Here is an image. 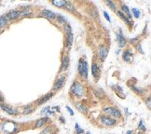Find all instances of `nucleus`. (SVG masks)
<instances>
[{
	"label": "nucleus",
	"mask_w": 151,
	"mask_h": 134,
	"mask_svg": "<svg viewBox=\"0 0 151 134\" xmlns=\"http://www.w3.org/2000/svg\"><path fill=\"white\" fill-rule=\"evenodd\" d=\"M137 49L138 50H140V52H141V53H144V51H143V49H142V47H141V45H137Z\"/></svg>",
	"instance_id": "obj_38"
},
{
	"label": "nucleus",
	"mask_w": 151,
	"mask_h": 134,
	"mask_svg": "<svg viewBox=\"0 0 151 134\" xmlns=\"http://www.w3.org/2000/svg\"><path fill=\"white\" fill-rule=\"evenodd\" d=\"M86 134H91V132H90V131H87V133Z\"/></svg>",
	"instance_id": "obj_43"
},
{
	"label": "nucleus",
	"mask_w": 151,
	"mask_h": 134,
	"mask_svg": "<svg viewBox=\"0 0 151 134\" xmlns=\"http://www.w3.org/2000/svg\"><path fill=\"white\" fill-rule=\"evenodd\" d=\"M70 90L77 98H82L85 93L84 87L82 86V84L79 83L78 81H75V82L72 84Z\"/></svg>",
	"instance_id": "obj_3"
},
{
	"label": "nucleus",
	"mask_w": 151,
	"mask_h": 134,
	"mask_svg": "<svg viewBox=\"0 0 151 134\" xmlns=\"http://www.w3.org/2000/svg\"><path fill=\"white\" fill-rule=\"evenodd\" d=\"M115 91H116V93L121 98V99H125V95H122L121 93H123V90H122V89L120 88L119 86H116V90H115Z\"/></svg>",
	"instance_id": "obj_26"
},
{
	"label": "nucleus",
	"mask_w": 151,
	"mask_h": 134,
	"mask_svg": "<svg viewBox=\"0 0 151 134\" xmlns=\"http://www.w3.org/2000/svg\"><path fill=\"white\" fill-rule=\"evenodd\" d=\"M53 95H54V92H53V91H51V92L48 93V94L44 95L43 97L39 98L38 100L37 101V105H41V104L46 103L48 101H50L52 97H53Z\"/></svg>",
	"instance_id": "obj_11"
},
{
	"label": "nucleus",
	"mask_w": 151,
	"mask_h": 134,
	"mask_svg": "<svg viewBox=\"0 0 151 134\" xmlns=\"http://www.w3.org/2000/svg\"><path fill=\"white\" fill-rule=\"evenodd\" d=\"M104 113H106V115L111 116V118H115V119H118L120 118L122 116V114H121L120 110L117 107H113V106H107V107H104L103 109Z\"/></svg>",
	"instance_id": "obj_4"
},
{
	"label": "nucleus",
	"mask_w": 151,
	"mask_h": 134,
	"mask_svg": "<svg viewBox=\"0 0 151 134\" xmlns=\"http://www.w3.org/2000/svg\"><path fill=\"white\" fill-rule=\"evenodd\" d=\"M132 89L133 90V91H134V92L138 93V94H142V93L145 91L143 89H141V88H138V87H136V86H132Z\"/></svg>",
	"instance_id": "obj_32"
},
{
	"label": "nucleus",
	"mask_w": 151,
	"mask_h": 134,
	"mask_svg": "<svg viewBox=\"0 0 151 134\" xmlns=\"http://www.w3.org/2000/svg\"><path fill=\"white\" fill-rule=\"evenodd\" d=\"M123 60L126 62H132V51L131 49H126L124 52H123Z\"/></svg>",
	"instance_id": "obj_17"
},
{
	"label": "nucleus",
	"mask_w": 151,
	"mask_h": 134,
	"mask_svg": "<svg viewBox=\"0 0 151 134\" xmlns=\"http://www.w3.org/2000/svg\"><path fill=\"white\" fill-rule=\"evenodd\" d=\"M78 74L85 79H88L89 77V66H88V62L79 59L78 63Z\"/></svg>",
	"instance_id": "obj_2"
},
{
	"label": "nucleus",
	"mask_w": 151,
	"mask_h": 134,
	"mask_svg": "<svg viewBox=\"0 0 151 134\" xmlns=\"http://www.w3.org/2000/svg\"><path fill=\"white\" fill-rule=\"evenodd\" d=\"M65 8L68 11H74V10H75L74 6L72 5V3H71V2H67Z\"/></svg>",
	"instance_id": "obj_33"
},
{
	"label": "nucleus",
	"mask_w": 151,
	"mask_h": 134,
	"mask_svg": "<svg viewBox=\"0 0 151 134\" xmlns=\"http://www.w3.org/2000/svg\"><path fill=\"white\" fill-rule=\"evenodd\" d=\"M137 40H138V37H135L134 39H131V42H132V43H135V42L137 41Z\"/></svg>",
	"instance_id": "obj_40"
},
{
	"label": "nucleus",
	"mask_w": 151,
	"mask_h": 134,
	"mask_svg": "<svg viewBox=\"0 0 151 134\" xmlns=\"http://www.w3.org/2000/svg\"><path fill=\"white\" fill-rule=\"evenodd\" d=\"M106 5L108 6V7L111 9L113 11H116L117 10V9H116V5L114 4V2L113 1H110V0H107V1H106Z\"/></svg>",
	"instance_id": "obj_31"
},
{
	"label": "nucleus",
	"mask_w": 151,
	"mask_h": 134,
	"mask_svg": "<svg viewBox=\"0 0 151 134\" xmlns=\"http://www.w3.org/2000/svg\"><path fill=\"white\" fill-rule=\"evenodd\" d=\"M66 110H67V111L69 112V114H70V115H71L72 116H73V115H75L74 111H73V110H72V109H71L70 107H69V106H66Z\"/></svg>",
	"instance_id": "obj_36"
},
{
	"label": "nucleus",
	"mask_w": 151,
	"mask_h": 134,
	"mask_svg": "<svg viewBox=\"0 0 151 134\" xmlns=\"http://www.w3.org/2000/svg\"><path fill=\"white\" fill-rule=\"evenodd\" d=\"M69 62H70V59H69L68 55H65L62 59V63H61V68L60 72H65L69 67Z\"/></svg>",
	"instance_id": "obj_12"
},
{
	"label": "nucleus",
	"mask_w": 151,
	"mask_h": 134,
	"mask_svg": "<svg viewBox=\"0 0 151 134\" xmlns=\"http://www.w3.org/2000/svg\"><path fill=\"white\" fill-rule=\"evenodd\" d=\"M75 130H76V133H77V134H83L84 133V130L81 129L80 126L78 125V123H76V125H75Z\"/></svg>",
	"instance_id": "obj_29"
},
{
	"label": "nucleus",
	"mask_w": 151,
	"mask_h": 134,
	"mask_svg": "<svg viewBox=\"0 0 151 134\" xmlns=\"http://www.w3.org/2000/svg\"><path fill=\"white\" fill-rule=\"evenodd\" d=\"M8 20H7V18H6V16L5 15H3V16H1L0 17V31L2 30V29L8 24Z\"/></svg>",
	"instance_id": "obj_25"
},
{
	"label": "nucleus",
	"mask_w": 151,
	"mask_h": 134,
	"mask_svg": "<svg viewBox=\"0 0 151 134\" xmlns=\"http://www.w3.org/2000/svg\"><path fill=\"white\" fill-rule=\"evenodd\" d=\"M146 104L147 105V108L150 110V108H151V98L150 97H147V99L146 100Z\"/></svg>",
	"instance_id": "obj_34"
},
{
	"label": "nucleus",
	"mask_w": 151,
	"mask_h": 134,
	"mask_svg": "<svg viewBox=\"0 0 151 134\" xmlns=\"http://www.w3.org/2000/svg\"><path fill=\"white\" fill-rule=\"evenodd\" d=\"M66 3L67 1H65V0H53V1H51V4L57 8H65Z\"/></svg>",
	"instance_id": "obj_21"
},
{
	"label": "nucleus",
	"mask_w": 151,
	"mask_h": 134,
	"mask_svg": "<svg viewBox=\"0 0 151 134\" xmlns=\"http://www.w3.org/2000/svg\"><path fill=\"white\" fill-rule=\"evenodd\" d=\"M65 75H61L60 77H58L55 81L53 87H52V91L54 92L62 89L63 85H65Z\"/></svg>",
	"instance_id": "obj_8"
},
{
	"label": "nucleus",
	"mask_w": 151,
	"mask_h": 134,
	"mask_svg": "<svg viewBox=\"0 0 151 134\" xmlns=\"http://www.w3.org/2000/svg\"><path fill=\"white\" fill-rule=\"evenodd\" d=\"M54 132H55L54 127L51 125H48L44 128L40 134H54Z\"/></svg>",
	"instance_id": "obj_19"
},
{
	"label": "nucleus",
	"mask_w": 151,
	"mask_h": 134,
	"mask_svg": "<svg viewBox=\"0 0 151 134\" xmlns=\"http://www.w3.org/2000/svg\"><path fill=\"white\" fill-rule=\"evenodd\" d=\"M49 121V116H43V118L37 120L36 125H35V129H40L46 125V123Z\"/></svg>",
	"instance_id": "obj_14"
},
{
	"label": "nucleus",
	"mask_w": 151,
	"mask_h": 134,
	"mask_svg": "<svg viewBox=\"0 0 151 134\" xmlns=\"http://www.w3.org/2000/svg\"><path fill=\"white\" fill-rule=\"evenodd\" d=\"M117 40H118V43H119V48H123V47L126 46V38L124 37V36L122 34L121 32L117 33Z\"/></svg>",
	"instance_id": "obj_15"
},
{
	"label": "nucleus",
	"mask_w": 151,
	"mask_h": 134,
	"mask_svg": "<svg viewBox=\"0 0 151 134\" xmlns=\"http://www.w3.org/2000/svg\"><path fill=\"white\" fill-rule=\"evenodd\" d=\"M59 119H60V121L62 122V123H65V118H63V116H60Z\"/></svg>",
	"instance_id": "obj_39"
},
{
	"label": "nucleus",
	"mask_w": 151,
	"mask_h": 134,
	"mask_svg": "<svg viewBox=\"0 0 151 134\" xmlns=\"http://www.w3.org/2000/svg\"><path fill=\"white\" fill-rule=\"evenodd\" d=\"M41 16L45 17V18H47V19H50V20H54L57 17V15L54 12H52V11L48 10V9H44L41 12Z\"/></svg>",
	"instance_id": "obj_16"
},
{
	"label": "nucleus",
	"mask_w": 151,
	"mask_h": 134,
	"mask_svg": "<svg viewBox=\"0 0 151 134\" xmlns=\"http://www.w3.org/2000/svg\"><path fill=\"white\" fill-rule=\"evenodd\" d=\"M56 18H57V21H59L60 23H62V24H63V25H65V23H67L66 22V19L63 16H62V15H58Z\"/></svg>",
	"instance_id": "obj_30"
},
{
	"label": "nucleus",
	"mask_w": 151,
	"mask_h": 134,
	"mask_svg": "<svg viewBox=\"0 0 151 134\" xmlns=\"http://www.w3.org/2000/svg\"><path fill=\"white\" fill-rule=\"evenodd\" d=\"M136 134H145L144 132H138V133H136Z\"/></svg>",
	"instance_id": "obj_42"
},
{
	"label": "nucleus",
	"mask_w": 151,
	"mask_h": 134,
	"mask_svg": "<svg viewBox=\"0 0 151 134\" xmlns=\"http://www.w3.org/2000/svg\"><path fill=\"white\" fill-rule=\"evenodd\" d=\"M34 111V107L31 105V104H28V105L24 107V110H22V115H29L31 114Z\"/></svg>",
	"instance_id": "obj_24"
},
{
	"label": "nucleus",
	"mask_w": 151,
	"mask_h": 134,
	"mask_svg": "<svg viewBox=\"0 0 151 134\" xmlns=\"http://www.w3.org/2000/svg\"><path fill=\"white\" fill-rule=\"evenodd\" d=\"M132 12L133 16H134L135 18H140L141 12H140V10L137 9L136 8H133V9H132Z\"/></svg>",
	"instance_id": "obj_28"
},
{
	"label": "nucleus",
	"mask_w": 151,
	"mask_h": 134,
	"mask_svg": "<svg viewBox=\"0 0 151 134\" xmlns=\"http://www.w3.org/2000/svg\"><path fill=\"white\" fill-rule=\"evenodd\" d=\"M117 13H118V15H119V17L121 19V20H123L125 22H126V24H128V25H131L132 24V22H131V20L128 18V17L123 13V12H121L120 10H117Z\"/></svg>",
	"instance_id": "obj_22"
},
{
	"label": "nucleus",
	"mask_w": 151,
	"mask_h": 134,
	"mask_svg": "<svg viewBox=\"0 0 151 134\" xmlns=\"http://www.w3.org/2000/svg\"><path fill=\"white\" fill-rule=\"evenodd\" d=\"M104 17L106 18V20L107 21L111 22V19H110V17H109V15H108V13L106 12V11H104Z\"/></svg>",
	"instance_id": "obj_35"
},
{
	"label": "nucleus",
	"mask_w": 151,
	"mask_h": 134,
	"mask_svg": "<svg viewBox=\"0 0 151 134\" xmlns=\"http://www.w3.org/2000/svg\"><path fill=\"white\" fill-rule=\"evenodd\" d=\"M138 129H139V130H141V131H143V132L147 131V127L144 125V121H143V119H140V121H139Z\"/></svg>",
	"instance_id": "obj_27"
},
{
	"label": "nucleus",
	"mask_w": 151,
	"mask_h": 134,
	"mask_svg": "<svg viewBox=\"0 0 151 134\" xmlns=\"http://www.w3.org/2000/svg\"><path fill=\"white\" fill-rule=\"evenodd\" d=\"M8 21H15L19 19L21 16V10H10L5 15Z\"/></svg>",
	"instance_id": "obj_9"
},
{
	"label": "nucleus",
	"mask_w": 151,
	"mask_h": 134,
	"mask_svg": "<svg viewBox=\"0 0 151 134\" xmlns=\"http://www.w3.org/2000/svg\"><path fill=\"white\" fill-rule=\"evenodd\" d=\"M98 54H99V58L102 62L106 60V58L107 57L108 54V49L104 45H101L99 47V50H98Z\"/></svg>",
	"instance_id": "obj_10"
},
{
	"label": "nucleus",
	"mask_w": 151,
	"mask_h": 134,
	"mask_svg": "<svg viewBox=\"0 0 151 134\" xmlns=\"http://www.w3.org/2000/svg\"><path fill=\"white\" fill-rule=\"evenodd\" d=\"M51 107L50 106H46L42 108L41 110V115H44L45 116H49V115H53L55 114L54 111H51Z\"/></svg>",
	"instance_id": "obj_20"
},
{
	"label": "nucleus",
	"mask_w": 151,
	"mask_h": 134,
	"mask_svg": "<svg viewBox=\"0 0 151 134\" xmlns=\"http://www.w3.org/2000/svg\"><path fill=\"white\" fill-rule=\"evenodd\" d=\"M0 109L2 110V111H4L5 113H7L8 115H17L19 114L18 110L9 106V104H6L4 102H1L0 103Z\"/></svg>",
	"instance_id": "obj_7"
},
{
	"label": "nucleus",
	"mask_w": 151,
	"mask_h": 134,
	"mask_svg": "<svg viewBox=\"0 0 151 134\" xmlns=\"http://www.w3.org/2000/svg\"><path fill=\"white\" fill-rule=\"evenodd\" d=\"M63 30L65 31L66 34V40H65V46L67 49H70L72 44H73V32H72V28L71 26L68 24V23H65L63 25Z\"/></svg>",
	"instance_id": "obj_5"
},
{
	"label": "nucleus",
	"mask_w": 151,
	"mask_h": 134,
	"mask_svg": "<svg viewBox=\"0 0 151 134\" xmlns=\"http://www.w3.org/2000/svg\"><path fill=\"white\" fill-rule=\"evenodd\" d=\"M4 101H5V98H4L2 93L0 92V102H4Z\"/></svg>",
	"instance_id": "obj_37"
},
{
	"label": "nucleus",
	"mask_w": 151,
	"mask_h": 134,
	"mask_svg": "<svg viewBox=\"0 0 151 134\" xmlns=\"http://www.w3.org/2000/svg\"><path fill=\"white\" fill-rule=\"evenodd\" d=\"M120 9H121V10H120L121 12H123V13L128 17V18H129V19L131 20L132 16V14H131V10H130V9L128 8L126 5H124V4H121Z\"/></svg>",
	"instance_id": "obj_18"
},
{
	"label": "nucleus",
	"mask_w": 151,
	"mask_h": 134,
	"mask_svg": "<svg viewBox=\"0 0 151 134\" xmlns=\"http://www.w3.org/2000/svg\"><path fill=\"white\" fill-rule=\"evenodd\" d=\"M100 121L101 123L104 126H107V127H112V126H115L116 124H117L118 120L115 119L113 118H111V116L109 115H100Z\"/></svg>",
	"instance_id": "obj_6"
},
{
	"label": "nucleus",
	"mask_w": 151,
	"mask_h": 134,
	"mask_svg": "<svg viewBox=\"0 0 151 134\" xmlns=\"http://www.w3.org/2000/svg\"><path fill=\"white\" fill-rule=\"evenodd\" d=\"M91 73H92V75H93V77L95 79H98L100 77V68L98 66L97 62H93L91 64Z\"/></svg>",
	"instance_id": "obj_13"
},
{
	"label": "nucleus",
	"mask_w": 151,
	"mask_h": 134,
	"mask_svg": "<svg viewBox=\"0 0 151 134\" xmlns=\"http://www.w3.org/2000/svg\"><path fill=\"white\" fill-rule=\"evenodd\" d=\"M76 107H77V109L78 110V111L80 113H82V114H87V112H88V107H87L86 105H84V104H82V103L77 102V103H76Z\"/></svg>",
	"instance_id": "obj_23"
},
{
	"label": "nucleus",
	"mask_w": 151,
	"mask_h": 134,
	"mask_svg": "<svg viewBox=\"0 0 151 134\" xmlns=\"http://www.w3.org/2000/svg\"><path fill=\"white\" fill-rule=\"evenodd\" d=\"M0 130L5 134H15L20 130V126L16 122L5 120L0 125Z\"/></svg>",
	"instance_id": "obj_1"
},
{
	"label": "nucleus",
	"mask_w": 151,
	"mask_h": 134,
	"mask_svg": "<svg viewBox=\"0 0 151 134\" xmlns=\"http://www.w3.org/2000/svg\"><path fill=\"white\" fill-rule=\"evenodd\" d=\"M126 134H133V131H132V130H128V131L126 132Z\"/></svg>",
	"instance_id": "obj_41"
}]
</instances>
